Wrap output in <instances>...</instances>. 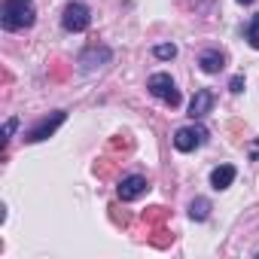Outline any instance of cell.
Returning <instances> with one entry per match:
<instances>
[{
	"label": "cell",
	"mask_w": 259,
	"mask_h": 259,
	"mask_svg": "<svg viewBox=\"0 0 259 259\" xmlns=\"http://www.w3.org/2000/svg\"><path fill=\"white\" fill-rule=\"evenodd\" d=\"M34 7L28 4V0H7L4 4V28L7 31H22V28H31L34 25Z\"/></svg>",
	"instance_id": "6da1fadb"
},
{
	"label": "cell",
	"mask_w": 259,
	"mask_h": 259,
	"mask_svg": "<svg viewBox=\"0 0 259 259\" xmlns=\"http://www.w3.org/2000/svg\"><path fill=\"white\" fill-rule=\"evenodd\" d=\"M147 89H150L153 98L165 101L168 107H177L180 104V92H177V82L171 79V73H153L147 79Z\"/></svg>",
	"instance_id": "7a4b0ae2"
},
{
	"label": "cell",
	"mask_w": 259,
	"mask_h": 259,
	"mask_svg": "<svg viewBox=\"0 0 259 259\" xmlns=\"http://www.w3.org/2000/svg\"><path fill=\"white\" fill-rule=\"evenodd\" d=\"M204 144H207V128L204 125H186V128H177V135H174V147L180 153H192Z\"/></svg>",
	"instance_id": "3957f363"
},
{
	"label": "cell",
	"mask_w": 259,
	"mask_h": 259,
	"mask_svg": "<svg viewBox=\"0 0 259 259\" xmlns=\"http://www.w3.org/2000/svg\"><path fill=\"white\" fill-rule=\"evenodd\" d=\"M61 25H64V31H70V34H82V31L92 25L89 7H85V4H67L64 13H61Z\"/></svg>",
	"instance_id": "277c9868"
},
{
	"label": "cell",
	"mask_w": 259,
	"mask_h": 259,
	"mask_svg": "<svg viewBox=\"0 0 259 259\" xmlns=\"http://www.w3.org/2000/svg\"><path fill=\"white\" fill-rule=\"evenodd\" d=\"M64 119H67V113H64V110H55L52 116H46V119H40V122H37V125L31 128V132H28V138H25V141H28V144H40V141H46V138H52V135L58 132V125H61Z\"/></svg>",
	"instance_id": "5b68a950"
},
{
	"label": "cell",
	"mask_w": 259,
	"mask_h": 259,
	"mask_svg": "<svg viewBox=\"0 0 259 259\" xmlns=\"http://www.w3.org/2000/svg\"><path fill=\"white\" fill-rule=\"evenodd\" d=\"M144 192H147V177H141V174H128V177H122L119 186H116L119 201H135V198H141Z\"/></svg>",
	"instance_id": "8992f818"
},
{
	"label": "cell",
	"mask_w": 259,
	"mask_h": 259,
	"mask_svg": "<svg viewBox=\"0 0 259 259\" xmlns=\"http://www.w3.org/2000/svg\"><path fill=\"white\" fill-rule=\"evenodd\" d=\"M113 58V52L107 49V46H92V49H85L82 55H79V70H95V67H104L107 61Z\"/></svg>",
	"instance_id": "52a82bcc"
},
{
	"label": "cell",
	"mask_w": 259,
	"mask_h": 259,
	"mask_svg": "<svg viewBox=\"0 0 259 259\" xmlns=\"http://www.w3.org/2000/svg\"><path fill=\"white\" fill-rule=\"evenodd\" d=\"M210 107H213V95H210L207 89H198V92L192 95V101H189V116H192V119H204V116L210 113Z\"/></svg>",
	"instance_id": "ba28073f"
},
{
	"label": "cell",
	"mask_w": 259,
	"mask_h": 259,
	"mask_svg": "<svg viewBox=\"0 0 259 259\" xmlns=\"http://www.w3.org/2000/svg\"><path fill=\"white\" fill-rule=\"evenodd\" d=\"M235 174H238V171H235L232 165H220V168L210 171V186H213L217 192H220V189H229V186L235 183Z\"/></svg>",
	"instance_id": "9c48e42d"
},
{
	"label": "cell",
	"mask_w": 259,
	"mask_h": 259,
	"mask_svg": "<svg viewBox=\"0 0 259 259\" xmlns=\"http://www.w3.org/2000/svg\"><path fill=\"white\" fill-rule=\"evenodd\" d=\"M198 64H201V70H204V73H220V70H223V64H226V58H223V52L207 49V52H201Z\"/></svg>",
	"instance_id": "30bf717a"
},
{
	"label": "cell",
	"mask_w": 259,
	"mask_h": 259,
	"mask_svg": "<svg viewBox=\"0 0 259 259\" xmlns=\"http://www.w3.org/2000/svg\"><path fill=\"white\" fill-rule=\"evenodd\" d=\"M207 213H210V201H207V198H195V201L189 204V217H192V220L201 223V220H207Z\"/></svg>",
	"instance_id": "8fae6325"
},
{
	"label": "cell",
	"mask_w": 259,
	"mask_h": 259,
	"mask_svg": "<svg viewBox=\"0 0 259 259\" xmlns=\"http://www.w3.org/2000/svg\"><path fill=\"white\" fill-rule=\"evenodd\" d=\"M247 40H250V46L253 49H259V13L250 19V25H247Z\"/></svg>",
	"instance_id": "7c38bea8"
},
{
	"label": "cell",
	"mask_w": 259,
	"mask_h": 259,
	"mask_svg": "<svg viewBox=\"0 0 259 259\" xmlns=\"http://www.w3.org/2000/svg\"><path fill=\"white\" fill-rule=\"evenodd\" d=\"M153 55H156V58H162V61H168V58H174V55H177V46H174V43H159V46L153 49Z\"/></svg>",
	"instance_id": "4fadbf2b"
},
{
	"label": "cell",
	"mask_w": 259,
	"mask_h": 259,
	"mask_svg": "<svg viewBox=\"0 0 259 259\" xmlns=\"http://www.w3.org/2000/svg\"><path fill=\"white\" fill-rule=\"evenodd\" d=\"M16 128H19V119H16V116L4 122V144H10V138L16 135Z\"/></svg>",
	"instance_id": "5bb4252c"
},
{
	"label": "cell",
	"mask_w": 259,
	"mask_h": 259,
	"mask_svg": "<svg viewBox=\"0 0 259 259\" xmlns=\"http://www.w3.org/2000/svg\"><path fill=\"white\" fill-rule=\"evenodd\" d=\"M229 89H232V92L238 95V92L244 89V76H232V82H229Z\"/></svg>",
	"instance_id": "9a60e30c"
},
{
	"label": "cell",
	"mask_w": 259,
	"mask_h": 259,
	"mask_svg": "<svg viewBox=\"0 0 259 259\" xmlns=\"http://www.w3.org/2000/svg\"><path fill=\"white\" fill-rule=\"evenodd\" d=\"M238 4H244V7H247V4H253V0H238Z\"/></svg>",
	"instance_id": "2e32d148"
}]
</instances>
